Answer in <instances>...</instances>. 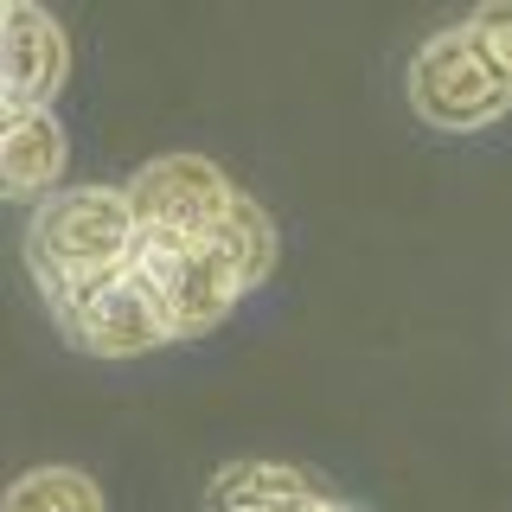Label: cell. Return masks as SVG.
<instances>
[{
    "label": "cell",
    "instance_id": "8992f818",
    "mask_svg": "<svg viewBox=\"0 0 512 512\" xmlns=\"http://www.w3.org/2000/svg\"><path fill=\"white\" fill-rule=\"evenodd\" d=\"M64 71H71L64 26L32 0H13L0 20V96H7V109H52Z\"/></svg>",
    "mask_w": 512,
    "mask_h": 512
},
{
    "label": "cell",
    "instance_id": "277c9868",
    "mask_svg": "<svg viewBox=\"0 0 512 512\" xmlns=\"http://www.w3.org/2000/svg\"><path fill=\"white\" fill-rule=\"evenodd\" d=\"M237 199L244 192L205 154H160L128 180V205H135L148 237H218L231 224Z\"/></svg>",
    "mask_w": 512,
    "mask_h": 512
},
{
    "label": "cell",
    "instance_id": "6da1fadb",
    "mask_svg": "<svg viewBox=\"0 0 512 512\" xmlns=\"http://www.w3.org/2000/svg\"><path fill=\"white\" fill-rule=\"evenodd\" d=\"M135 269L160 288L173 314V340H205L231 320V308L276 269V224L250 199H237L231 224L218 237H148L141 231Z\"/></svg>",
    "mask_w": 512,
    "mask_h": 512
},
{
    "label": "cell",
    "instance_id": "52a82bcc",
    "mask_svg": "<svg viewBox=\"0 0 512 512\" xmlns=\"http://www.w3.org/2000/svg\"><path fill=\"white\" fill-rule=\"evenodd\" d=\"M64 173V128L52 109H7L0 122V192L13 205H32V199H52Z\"/></svg>",
    "mask_w": 512,
    "mask_h": 512
},
{
    "label": "cell",
    "instance_id": "3957f363",
    "mask_svg": "<svg viewBox=\"0 0 512 512\" xmlns=\"http://www.w3.org/2000/svg\"><path fill=\"white\" fill-rule=\"evenodd\" d=\"M410 109L442 135H474L493 128L512 109V84L500 64L480 52V39L461 26H442L436 39H423V52L410 58Z\"/></svg>",
    "mask_w": 512,
    "mask_h": 512
},
{
    "label": "cell",
    "instance_id": "ba28073f",
    "mask_svg": "<svg viewBox=\"0 0 512 512\" xmlns=\"http://www.w3.org/2000/svg\"><path fill=\"white\" fill-rule=\"evenodd\" d=\"M314 493H327V480L295 468V461H231L205 487V512H288Z\"/></svg>",
    "mask_w": 512,
    "mask_h": 512
},
{
    "label": "cell",
    "instance_id": "9c48e42d",
    "mask_svg": "<svg viewBox=\"0 0 512 512\" xmlns=\"http://www.w3.org/2000/svg\"><path fill=\"white\" fill-rule=\"evenodd\" d=\"M0 512H109L103 487L77 468H32L7 487V506Z\"/></svg>",
    "mask_w": 512,
    "mask_h": 512
},
{
    "label": "cell",
    "instance_id": "7a4b0ae2",
    "mask_svg": "<svg viewBox=\"0 0 512 512\" xmlns=\"http://www.w3.org/2000/svg\"><path fill=\"white\" fill-rule=\"evenodd\" d=\"M141 250V218L128 205V186H71L32 212L26 231V263L39 282L52 320L96 295L103 282H116Z\"/></svg>",
    "mask_w": 512,
    "mask_h": 512
},
{
    "label": "cell",
    "instance_id": "5b68a950",
    "mask_svg": "<svg viewBox=\"0 0 512 512\" xmlns=\"http://www.w3.org/2000/svg\"><path fill=\"white\" fill-rule=\"evenodd\" d=\"M58 333L90 359H148V352L173 346V314L160 301V288L128 263L116 282H103L77 308H64Z\"/></svg>",
    "mask_w": 512,
    "mask_h": 512
},
{
    "label": "cell",
    "instance_id": "30bf717a",
    "mask_svg": "<svg viewBox=\"0 0 512 512\" xmlns=\"http://www.w3.org/2000/svg\"><path fill=\"white\" fill-rule=\"evenodd\" d=\"M468 32L480 39V52L500 64V77L512 84V0H493V7H474L468 13Z\"/></svg>",
    "mask_w": 512,
    "mask_h": 512
}]
</instances>
